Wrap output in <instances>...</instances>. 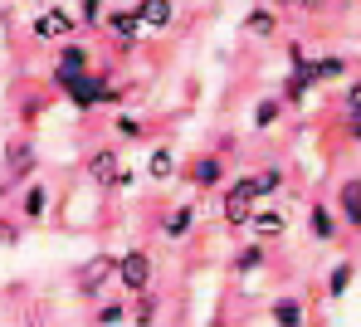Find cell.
Instances as JSON below:
<instances>
[{
  "label": "cell",
  "instance_id": "obj_16",
  "mask_svg": "<svg viewBox=\"0 0 361 327\" xmlns=\"http://www.w3.org/2000/svg\"><path fill=\"white\" fill-rule=\"evenodd\" d=\"M176 171H180L176 147H171V142H157V147H152V156H147V176H152V181H171Z\"/></svg>",
  "mask_w": 361,
  "mask_h": 327
},
{
  "label": "cell",
  "instance_id": "obj_26",
  "mask_svg": "<svg viewBox=\"0 0 361 327\" xmlns=\"http://www.w3.org/2000/svg\"><path fill=\"white\" fill-rule=\"evenodd\" d=\"M312 68H317V83H337L352 68V59L347 54H322V59H312Z\"/></svg>",
  "mask_w": 361,
  "mask_h": 327
},
{
  "label": "cell",
  "instance_id": "obj_18",
  "mask_svg": "<svg viewBox=\"0 0 361 327\" xmlns=\"http://www.w3.org/2000/svg\"><path fill=\"white\" fill-rule=\"evenodd\" d=\"M137 15H142L147 30H166V25L176 20V5H171V0H137Z\"/></svg>",
  "mask_w": 361,
  "mask_h": 327
},
{
  "label": "cell",
  "instance_id": "obj_14",
  "mask_svg": "<svg viewBox=\"0 0 361 327\" xmlns=\"http://www.w3.org/2000/svg\"><path fill=\"white\" fill-rule=\"evenodd\" d=\"M269 318H274V327H307V303L298 293H283L269 303Z\"/></svg>",
  "mask_w": 361,
  "mask_h": 327
},
{
  "label": "cell",
  "instance_id": "obj_11",
  "mask_svg": "<svg viewBox=\"0 0 361 327\" xmlns=\"http://www.w3.org/2000/svg\"><path fill=\"white\" fill-rule=\"evenodd\" d=\"M307 235H312V245H332V240L342 235V215H337L327 200H312V205H307Z\"/></svg>",
  "mask_w": 361,
  "mask_h": 327
},
{
  "label": "cell",
  "instance_id": "obj_7",
  "mask_svg": "<svg viewBox=\"0 0 361 327\" xmlns=\"http://www.w3.org/2000/svg\"><path fill=\"white\" fill-rule=\"evenodd\" d=\"M83 176H88L98 191H118V181H122V152H118V147H98V152H88Z\"/></svg>",
  "mask_w": 361,
  "mask_h": 327
},
{
  "label": "cell",
  "instance_id": "obj_5",
  "mask_svg": "<svg viewBox=\"0 0 361 327\" xmlns=\"http://www.w3.org/2000/svg\"><path fill=\"white\" fill-rule=\"evenodd\" d=\"M30 35H35L39 44H68L73 35H83V30H78V10H68V5H49V10H39L35 25H30Z\"/></svg>",
  "mask_w": 361,
  "mask_h": 327
},
{
  "label": "cell",
  "instance_id": "obj_12",
  "mask_svg": "<svg viewBox=\"0 0 361 327\" xmlns=\"http://www.w3.org/2000/svg\"><path fill=\"white\" fill-rule=\"evenodd\" d=\"M157 230H161V240H190V230H195V205H171V210H161V220H157Z\"/></svg>",
  "mask_w": 361,
  "mask_h": 327
},
{
  "label": "cell",
  "instance_id": "obj_8",
  "mask_svg": "<svg viewBox=\"0 0 361 327\" xmlns=\"http://www.w3.org/2000/svg\"><path fill=\"white\" fill-rule=\"evenodd\" d=\"M35 171H39L35 147H30V142H10V147H5V181H10L15 191H25V186H35Z\"/></svg>",
  "mask_w": 361,
  "mask_h": 327
},
{
  "label": "cell",
  "instance_id": "obj_1",
  "mask_svg": "<svg viewBox=\"0 0 361 327\" xmlns=\"http://www.w3.org/2000/svg\"><path fill=\"white\" fill-rule=\"evenodd\" d=\"M93 68H98V64H93V49H88L83 39H68V44H59V49H54L49 88H54V93H68V88H73L83 73H93Z\"/></svg>",
  "mask_w": 361,
  "mask_h": 327
},
{
  "label": "cell",
  "instance_id": "obj_3",
  "mask_svg": "<svg viewBox=\"0 0 361 327\" xmlns=\"http://www.w3.org/2000/svg\"><path fill=\"white\" fill-rule=\"evenodd\" d=\"M118 283V254H93L73 269V293L83 303H103V288Z\"/></svg>",
  "mask_w": 361,
  "mask_h": 327
},
{
  "label": "cell",
  "instance_id": "obj_19",
  "mask_svg": "<svg viewBox=\"0 0 361 327\" xmlns=\"http://www.w3.org/2000/svg\"><path fill=\"white\" fill-rule=\"evenodd\" d=\"M283 230H288V220H283L279 210H259V215H254V225H249V235H254L259 245H269V240H283Z\"/></svg>",
  "mask_w": 361,
  "mask_h": 327
},
{
  "label": "cell",
  "instance_id": "obj_24",
  "mask_svg": "<svg viewBox=\"0 0 361 327\" xmlns=\"http://www.w3.org/2000/svg\"><path fill=\"white\" fill-rule=\"evenodd\" d=\"M352 278H357V264L337 259V264H332V273H327V298H342V293L352 288Z\"/></svg>",
  "mask_w": 361,
  "mask_h": 327
},
{
  "label": "cell",
  "instance_id": "obj_10",
  "mask_svg": "<svg viewBox=\"0 0 361 327\" xmlns=\"http://www.w3.org/2000/svg\"><path fill=\"white\" fill-rule=\"evenodd\" d=\"M185 181L195 186V191H215V186H230L225 181V156L220 152H200L190 166H185Z\"/></svg>",
  "mask_w": 361,
  "mask_h": 327
},
{
  "label": "cell",
  "instance_id": "obj_29",
  "mask_svg": "<svg viewBox=\"0 0 361 327\" xmlns=\"http://www.w3.org/2000/svg\"><path fill=\"white\" fill-rule=\"evenodd\" d=\"M113 128H118V137H127V142H142V137H147V123L132 118V113H113Z\"/></svg>",
  "mask_w": 361,
  "mask_h": 327
},
{
  "label": "cell",
  "instance_id": "obj_15",
  "mask_svg": "<svg viewBox=\"0 0 361 327\" xmlns=\"http://www.w3.org/2000/svg\"><path fill=\"white\" fill-rule=\"evenodd\" d=\"M49 200H54V191H49L44 181L25 186V191H20V220H44V215H49Z\"/></svg>",
  "mask_w": 361,
  "mask_h": 327
},
{
  "label": "cell",
  "instance_id": "obj_22",
  "mask_svg": "<svg viewBox=\"0 0 361 327\" xmlns=\"http://www.w3.org/2000/svg\"><path fill=\"white\" fill-rule=\"evenodd\" d=\"M283 108H288L283 98H259V103H254V118H249V123H254V132H269V128H279Z\"/></svg>",
  "mask_w": 361,
  "mask_h": 327
},
{
  "label": "cell",
  "instance_id": "obj_27",
  "mask_svg": "<svg viewBox=\"0 0 361 327\" xmlns=\"http://www.w3.org/2000/svg\"><path fill=\"white\" fill-rule=\"evenodd\" d=\"M254 181H259V196H279V191L288 186L283 166H264V171H254Z\"/></svg>",
  "mask_w": 361,
  "mask_h": 327
},
{
  "label": "cell",
  "instance_id": "obj_17",
  "mask_svg": "<svg viewBox=\"0 0 361 327\" xmlns=\"http://www.w3.org/2000/svg\"><path fill=\"white\" fill-rule=\"evenodd\" d=\"M93 323H98V327H122V323H132V298H103V303L93 308Z\"/></svg>",
  "mask_w": 361,
  "mask_h": 327
},
{
  "label": "cell",
  "instance_id": "obj_21",
  "mask_svg": "<svg viewBox=\"0 0 361 327\" xmlns=\"http://www.w3.org/2000/svg\"><path fill=\"white\" fill-rule=\"evenodd\" d=\"M342 128L352 142H361V78L347 88V98H342Z\"/></svg>",
  "mask_w": 361,
  "mask_h": 327
},
{
  "label": "cell",
  "instance_id": "obj_23",
  "mask_svg": "<svg viewBox=\"0 0 361 327\" xmlns=\"http://www.w3.org/2000/svg\"><path fill=\"white\" fill-rule=\"evenodd\" d=\"M157 318H161V298L157 293L132 298V327H157Z\"/></svg>",
  "mask_w": 361,
  "mask_h": 327
},
{
  "label": "cell",
  "instance_id": "obj_20",
  "mask_svg": "<svg viewBox=\"0 0 361 327\" xmlns=\"http://www.w3.org/2000/svg\"><path fill=\"white\" fill-rule=\"evenodd\" d=\"M244 35H254V39H269V35H279V10H269V5L249 10V15H244Z\"/></svg>",
  "mask_w": 361,
  "mask_h": 327
},
{
  "label": "cell",
  "instance_id": "obj_28",
  "mask_svg": "<svg viewBox=\"0 0 361 327\" xmlns=\"http://www.w3.org/2000/svg\"><path fill=\"white\" fill-rule=\"evenodd\" d=\"M78 25H83V30H93V25L103 30V25H108V5H103V0H83V5H78Z\"/></svg>",
  "mask_w": 361,
  "mask_h": 327
},
{
  "label": "cell",
  "instance_id": "obj_30",
  "mask_svg": "<svg viewBox=\"0 0 361 327\" xmlns=\"http://www.w3.org/2000/svg\"><path fill=\"white\" fill-rule=\"evenodd\" d=\"M20 240H25L20 220H0V245H20Z\"/></svg>",
  "mask_w": 361,
  "mask_h": 327
},
{
  "label": "cell",
  "instance_id": "obj_13",
  "mask_svg": "<svg viewBox=\"0 0 361 327\" xmlns=\"http://www.w3.org/2000/svg\"><path fill=\"white\" fill-rule=\"evenodd\" d=\"M337 215H342L347 230L361 235V176H347V181L337 186Z\"/></svg>",
  "mask_w": 361,
  "mask_h": 327
},
{
  "label": "cell",
  "instance_id": "obj_4",
  "mask_svg": "<svg viewBox=\"0 0 361 327\" xmlns=\"http://www.w3.org/2000/svg\"><path fill=\"white\" fill-rule=\"evenodd\" d=\"M118 283L127 298H142V293H152V283H157V259H152V249H127L118 254Z\"/></svg>",
  "mask_w": 361,
  "mask_h": 327
},
{
  "label": "cell",
  "instance_id": "obj_6",
  "mask_svg": "<svg viewBox=\"0 0 361 327\" xmlns=\"http://www.w3.org/2000/svg\"><path fill=\"white\" fill-rule=\"evenodd\" d=\"M63 98H68L78 113H88V108H98V103H118V88H113V73H108V68H93V73H83Z\"/></svg>",
  "mask_w": 361,
  "mask_h": 327
},
{
  "label": "cell",
  "instance_id": "obj_2",
  "mask_svg": "<svg viewBox=\"0 0 361 327\" xmlns=\"http://www.w3.org/2000/svg\"><path fill=\"white\" fill-rule=\"evenodd\" d=\"M254 200H264L254 176H235V181L220 191V215H225V225H230V230H249V225H254V215H259V210H254Z\"/></svg>",
  "mask_w": 361,
  "mask_h": 327
},
{
  "label": "cell",
  "instance_id": "obj_25",
  "mask_svg": "<svg viewBox=\"0 0 361 327\" xmlns=\"http://www.w3.org/2000/svg\"><path fill=\"white\" fill-rule=\"evenodd\" d=\"M264 264H269V249L254 240V245H244L240 254L230 259V269H235V273H254V269H264Z\"/></svg>",
  "mask_w": 361,
  "mask_h": 327
},
{
  "label": "cell",
  "instance_id": "obj_31",
  "mask_svg": "<svg viewBox=\"0 0 361 327\" xmlns=\"http://www.w3.org/2000/svg\"><path fill=\"white\" fill-rule=\"evenodd\" d=\"M25 327H44V323H39V318H30V323H25Z\"/></svg>",
  "mask_w": 361,
  "mask_h": 327
},
{
  "label": "cell",
  "instance_id": "obj_9",
  "mask_svg": "<svg viewBox=\"0 0 361 327\" xmlns=\"http://www.w3.org/2000/svg\"><path fill=\"white\" fill-rule=\"evenodd\" d=\"M103 35L122 44V49H132L142 35H147V25H142V15H137V5H122V10H108V25H103Z\"/></svg>",
  "mask_w": 361,
  "mask_h": 327
}]
</instances>
